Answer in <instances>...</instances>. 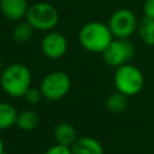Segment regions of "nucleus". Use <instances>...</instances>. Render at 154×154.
Listing matches in <instances>:
<instances>
[{
    "mask_svg": "<svg viewBox=\"0 0 154 154\" xmlns=\"http://www.w3.org/2000/svg\"><path fill=\"white\" fill-rule=\"evenodd\" d=\"M143 13H144V17L154 19V0H144Z\"/></svg>",
    "mask_w": 154,
    "mask_h": 154,
    "instance_id": "19",
    "label": "nucleus"
},
{
    "mask_svg": "<svg viewBox=\"0 0 154 154\" xmlns=\"http://www.w3.org/2000/svg\"><path fill=\"white\" fill-rule=\"evenodd\" d=\"M113 38L108 25L96 20L84 24L78 32L79 45L90 53H102Z\"/></svg>",
    "mask_w": 154,
    "mask_h": 154,
    "instance_id": "2",
    "label": "nucleus"
},
{
    "mask_svg": "<svg viewBox=\"0 0 154 154\" xmlns=\"http://www.w3.org/2000/svg\"><path fill=\"white\" fill-rule=\"evenodd\" d=\"M129 103V96L119 93L116 90V93L108 95L106 99V107L112 113H122L126 109Z\"/></svg>",
    "mask_w": 154,
    "mask_h": 154,
    "instance_id": "15",
    "label": "nucleus"
},
{
    "mask_svg": "<svg viewBox=\"0 0 154 154\" xmlns=\"http://www.w3.org/2000/svg\"><path fill=\"white\" fill-rule=\"evenodd\" d=\"M38 125V116L31 109H25L18 113L16 126L22 131H32Z\"/></svg>",
    "mask_w": 154,
    "mask_h": 154,
    "instance_id": "13",
    "label": "nucleus"
},
{
    "mask_svg": "<svg viewBox=\"0 0 154 154\" xmlns=\"http://www.w3.org/2000/svg\"><path fill=\"white\" fill-rule=\"evenodd\" d=\"M67 38L59 31H48L41 41V51L43 55L51 60L60 59L67 52Z\"/></svg>",
    "mask_w": 154,
    "mask_h": 154,
    "instance_id": "8",
    "label": "nucleus"
},
{
    "mask_svg": "<svg viewBox=\"0 0 154 154\" xmlns=\"http://www.w3.org/2000/svg\"><path fill=\"white\" fill-rule=\"evenodd\" d=\"M113 83L117 91L126 96H134L143 89L144 77L142 71L137 66L125 64L117 67L113 77Z\"/></svg>",
    "mask_w": 154,
    "mask_h": 154,
    "instance_id": "3",
    "label": "nucleus"
},
{
    "mask_svg": "<svg viewBox=\"0 0 154 154\" xmlns=\"http://www.w3.org/2000/svg\"><path fill=\"white\" fill-rule=\"evenodd\" d=\"M137 31L142 42L147 46H154V19L143 17L138 22Z\"/></svg>",
    "mask_w": 154,
    "mask_h": 154,
    "instance_id": "14",
    "label": "nucleus"
},
{
    "mask_svg": "<svg viewBox=\"0 0 154 154\" xmlns=\"http://www.w3.org/2000/svg\"><path fill=\"white\" fill-rule=\"evenodd\" d=\"M25 19L35 30L52 31L59 22V12L52 4L37 1L29 6Z\"/></svg>",
    "mask_w": 154,
    "mask_h": 154,
    "instance_id": "4",
    "label": "nucleus"
},
{
    "mask_svg": "<svg viewBox=\"0 0 154 154\" xmlns=\"http://www.w3.org/2000/svg\"><path fill=\"white\" fill-rule=\"evenodd\" d=\"M71 150L72 154H103L102 144L90 136L77 137L71 146Z\"/></svg>",
    "mask_w": 154,
    "mask_h": 154,
    "instance_id": "10",
    "label": "nucleus"
},
{
    "mask_svg": "<svg viewBox=\"0 0 154 154\" xmlns=\"http://www.w3.org/2000/svg\"><path fill=\"white\" fill-rule=\"evenodd\" d=\"M114 38H129L138 26L135 13L128 8H120L112 13L107 23Z\"/></svg>",
    "mask_w": 154,
    "mask_h": 154,
    "instance_id": "7",
    "label": "nucleus"
},
{
    "mask_svg": "<svg viewBox=\"0 0 154 154\" xmlns=\"http://www.w3.org/2000/svg\"><path fill=\"white\" fill-rule=\"evenodd\" d=\"M34 28L25 20L18 22L12 30V38L18 43H26L31 40L34 35Z\"/></svg>",
    "mask_w": 154,
    "mask_h": 154,
    "instance_id": "16",
    "label": "nucleus"
},
{
    "mask_svg": "<svg viewBox=\"0 0 154 154\" xmlns=\"http://www.w3.org/2000/svg\"><path fill=\"white\" fill-rule=\"evenodd\" d=\"M45 154H72V150H71V147H66V146L55 143V144L51 146L45 152Z\"/></svg>",
    "mask_w": 154,
    "mask_h": 154,
    "instance_id": "18",
    "label": "nucleus"
},
{
    "mask_svg": "<svg viewBox=\"0 0 154 154\" xmlns=\"http://www.w3.org/2000/svg\"><path fill=\"white\" fill-rule=\"evenodd\" d=\"M0 154H5V143L0 137Z\"/></svg>",
    "mask_w": 154,
    "mask_h": 154,
    "instance_id": "20",
    "label": "nucleus"
},
{
    "mask_svg": "<svg viewBox=\"0 0 154 154\" xmlns=\"http://www.w3.org/2000/svg\"><path fill=\"white\" fill-rule=\"evenodd\" d=\"M43 99L48 101H58L67 95L71 89V79L64 71H52L47 73L40 84Z\"/></svg>",
    "mask_w": 154,
    "mask_h": 154,
    "instance_id": "5",
    "label": "nucleus"
},
{
    "mask_svg": "<svg viewBox=\"0 0 154 154\" xmlns=\"http://www.w3.org/2000/svg\"><path fill=\"white\" fill-rule=\"evenodd\" d=\"M31 72L29 67L20 63L6 66L0 75V87L6 95L13 99L23 97L31 87Z\"/></svg>",
    "mask_w": 154,
    "mask_h": 154,
    "instance_id": "1",
    "label": "nucleus"
},
{
    "mask_svg": "<svg viewBox=\"0 0 154 154\" xmlns=\"http://www.w3.org/2000/svg\"><path fill=\"white\" fill-rule=\"evenodd\" d=\"M18 112L13 105L0 102V130H7L16 125Z\"/></svg>",
    "mask_w": 154,
    "mask_h": 154,
    "instance_id": "12",
    "label": "nucleus"
},
{
    "mask_svg": "<svg viewBox=\"0 0 154 154\" xmlns=\"http://www.w3.org/2000/svg\"><path fill=\"white\" fill-rule=\"evenodd\" d=\"M53 136H54L55 143L71 147L73 142L77 140V131L72 124L63 122V123H59L54 128Z\"/></svg>",
    "mask_w": 154,
    "mask_h": 154,
    "instance_id": "11",
    "label": "nucleus"
},
{
    "mask_svg": "<svg viewBox=\"0 0 154 154\" xmlns=\"http://www.w3.org/2000/svg\"><path fill=\"white\" fill-rule=\"evenodd\" d=\"M29 5L26 0H0L1 14L12 22H20L25 18Z\"/></svg>",
    "mask_w": 154,
    "mask_h": 154,
    "instance_id": "9",
    "label": "nucleus"
},
{
    "mask_svg": "<svg viewBox=\"0 0 154 154\" xmlns=\"http://www.w3.org/2000/svg\"><path fill=\"white\" fill-rule=\"evenodd\" d=\"M105 63L112 67L129 64L135 55V46L128 38H113L101 53Z\"/></svg>",
    "mask_w": 154,
    "mask_h": 154,
    "instance_id": "6",
    "label": "nucleus"
},
{
    "mask_svg": "<svg viewBox=\"0 0 154 154\" xmlns=\"http://www.w3.org/2000/svg\"><path fill=\"white\" fill-rule=\"evenodd\" d=\"M25 99V101L29 103V105H37L42 99H43V95H42V91L40 88H35V87H30L26 93L24 94L23 96Z\"/></svg>",
    "mask_w": 154,
    "mask_h": 154,
    "instance_id": "17",
    "label": "nucleus"
},
{
    "mask_svg": "<svg viewBox=\"0 0 154 154\" xmlns=\"http://www.w3.org/2000/svg\"><path fill=\"white\" fill-rule=\"evenodd\" d=\"M2 71V59H1V55H0V72Z\"/></svg>",
    "mask_w": 154,
    "mask_h": 154,
    "instance_id": "21",
    "label": "nucleus"
}]
</instances>
